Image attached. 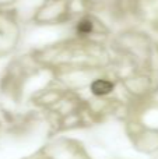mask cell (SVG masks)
I'll list each match as a JSON object with an SVG mask.
<instances>
[{
	"mask_svg": "<svg viewBox=\"0 0 158 159\" xmlns=\"http://www.w3.org/2000/svg\"><path fill=\"white\" fill-rule=\"evenodd\" d=\"M112 89H114V84L105 78H98L91 84V92L97 96L108 95L109 92H112Z\"/></svg>",
	"mask_w": 158,
	"mask_h": 159,
	"instance_id": "1",
	"label": "cell"
},
{
	"mask_svg": "<svg viewBox=\"0 0 158 159\" xmlns=\"http://www.w3.org/2000/svg\"><path fill=\"white\" fill-rule=\"evenodd\" d=\"M92 31H94V24L91 20L84 18L77 24V32L80 35H90Z\"/></svg>",
	"mask_w": 158,
	"mask_h": 159,
	"instance_id": "2",
	"label": "cell"
}]
</instances>
